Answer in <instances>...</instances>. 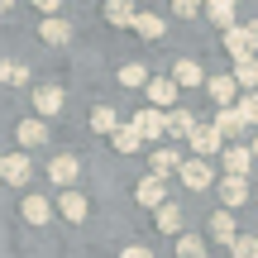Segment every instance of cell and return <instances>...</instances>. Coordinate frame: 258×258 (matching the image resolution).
I'll return each mask as SVG.
<instances>
[{
    "mask_svg": "<svg viewBox=\"0 0 258 258\" xmlns=\"http://www.w3.org/2000/svg\"><path fill=\"white\" fill-rule=\"evenodd\" d=\"M134 15H139V10L129 5V0H110V5H105V19H110L115 29H124V24H134Z\"/></svg>",
    "mask_w": 258,
    "mask_h": 258,
    "instance_id": "cell-23",
    "label": "cell"
},
{
    "mask_svg": "<svg viewBox=\"0 0 258 258\" xmlns=\"http://www.w3.org/2000/svg\"><path fill=\"white\" fill-rule=\"evenodd\" d=\"M57 211H62V215H67L72 225H82V220H86V196H82V191H62Z\"/></svg>",
    "mask_w": 258,
    "mask_h": 258,
    "instance_id": "cell-18",
    "label": "cell"
},
{
    "mask_svg": "<svg viewBox=\"0 0 258 258\" xmlns=\"http://www.w3.org/2000/svg\"><path fill=\"white\" fill-rule=\"evenodd\" d=\"M134 196H139V206H163V196H167V182H158V177H144V182L134 186Z\"/></svg>",
    "mask_w": 258,
    "mask_h": 258,
    "instance_id": "cell-13",
    "label": "cell"
},
{
    "mask_svg": "<svg viewBox=\"0 0 258 258\" xmlns=\"http://www.w3.org/2000/svg\"><path fill=\"white\" fill-rule=\"evenodd\" d=\"M249 158H253V163H258V139H253V148H249Z\"/></svg>",
    "mask_w": 258,
    "mask_h": 258,
    "instance_id": "cell-37",
    "label": "cell"
},
{
    "mask_svg": "<svg viewBox=\"0 0 258 258\" xmlns=\"http://www.w3.org/2000/svg\"><path fill=\"white\" fill-rule=\"evenodd\" d=\"M158 225H163L167 234H177V230H182V211H177V206H167V201H163V206H158Z\"/></svg>",
    "mask_w": 258,
    "mask_h": 258,
    "instance_id": "cell-31",
    "label": "cell"
},
{
    "mask_svg": "<svg viewBox=\"0 0 258 258\" xmlns=\"http://www.w3.org/2000/svg\"><path fill=\"white\" fill-rule=\"evenodd\" d=\"M29 172H34V163H29L24 153H0V177H5L10 186H24Z\"/></svg>",
    "mask_w": 258,
    "mask_h": 258,
    "instance_id": "cell-3",
    "label": "cell"
},
{
    "mask_svg": "<svg viewBox=\"0 0 258 258\" xmlns=\"http://www.w3.org/2000/svg\"><path fill=\"white\" fill-rule=\"evenodd\" d=\"M177 172H182V182L191 186V191H206V186L215 182V172H211V163H206V158H182V167H177Z\"/></svg>",
    "mask_w": 258,
    "mask_h": 258,
    "instance_id": "cell-2",
    "label": "cell"
},
{
    "mask_svg": "<svg viewBox=\"0 0 258 258\" xmlns=\"http://www.w3.org/2000/svg\"><path fill=\"white\" fill-rule=\"evenodd\" d=\"M206 91H211V101L220 105V110H230V101L239 96V86H234V77H206Z\"/></svg>",
    "mask_w": 258,
    "mask_h": 258,
    "instance_id": "cell-9",
    "label": "cell"
},
{
    "mask_svg": "<svg viewBox=\"0 0 258 258\" xmlns=\"http://www.w3.org/2000/svg\"><path fill=\"white\" fill-rule=\"evenodd\" d=\"M230 258H258V239H253V234H234Z\"/></svg>",
    "mask_w": 258,
    "mask_h": 258,
    "instance_id": "cell-30",
    "label": "cell"
},
{
    "mask_svg": "<svg viewBox=\"0 0 258 258\" xmlns=\"http://www.w3.org/2000/svg\"><path fill=\"white\" fill-rule=\"evenodd\" d=\"M186 139H191V153H196V158H211L215 148H220V139H215V129H211V124H196Z\"/></svg>",
    "mask_w": 258,
    "mask_h": 258,
    "instance_id": "cell-12",
    "label": "cell"
},
{
    "mask_svg": "<svg viewBox=\"0 0 258 258\" xmlns=\"http://www.w3.org/2000/svg\"><path fill=\"white\" fill-rule=\"evenodd\" d=\"M225 53H230L234 62H244V57H253V43H249V34H244L239 24H234V29H225Z\"/></svg>",
    "mask_w": 258,
    "mask_h": 258,
    "instance_id": "cell-10",
    "label": "cell"
},
{
    "mask_svg": "<svg viewBox=\"0 0 258 258\" xmlns=\"http://www.w3.org/2000/svg\"><path fill=\"white\" fill-rule=\"evenodd\" d=\"M172 86H177V91H182V86H191V91H196V86H206V72H201V62L182 57V62L172 67Z\"/></svg>",
    "mask_w": 258,
    "mask_h": 258,
    "instance_id": "cell-7",
    "label": "cell"
},
{
    "mask_svg": "<svg viewBox=\"0 0 258 258\" xmlns=\"http://www.w3.org/2000/svg\"><path fill=\"white\" fill-rule=\"evenodd\" d=\"M15 134H19V144H24V148H38V144L48 139V124H43V120L34 115V120H24V124L15 129Z\"/></svg>",
    "mask_w": 258,
    "mask_h": 258,
    "instance_id": "cell-20",
    "label": "cell"
},
{
    "mask_svg": "<svg viewBox=\"0 0 258 258\" xmlns=\"http://www.w3.org/2000/svg\"><path fill=\"white\" fill-rule=\"evenodd\" d=\"M110 139H115V153H139V148H144V139H139V129H134V124H120Z\"/></svg>",
    "mask_w": 258,
    "mask_h": 258,
    "instance_id": "cell-21",
    "label": "cell"
},
{
    "mask_svg": "<svg viewBox=\"0 0 258 258\" xmlns=\"http://www.w3.org/2000/svg\"><path fill=\"white\" fill-rule=\"evenodd\" d=\"M177 258H206V239H196V234H182V239H177Z\"/></svg>",
    "mask_w": 258,
    "mask_h": 258,
    "instance_id": "cell-29",
    "label": "cell"
},
{
    "mask_svg": "<svg viewBox=\"0 0 258 258\" xmlns=\"http://www.w3.org/2000/svg\"><path fill=\"white\" fill-rule=\"evenodd\" d=\"M34 110H38V120L57 115V110H62V91H57V86H38V91H34Z\"/></svg>",
    "mask_w": 258,
    "mask_h": 258,
    "instance_id": "cell-11",
    "label": "cell"
},
{
    "mask_svg": "<svg viewBox=\"0 0 258 258\" xmlns=\"http://www.w3.org/2000/svg\"><path fill=\"white\" fill-rule=\"evenodd\" d=\"M91 129H96V134H115V129H120V120H115L110 105H96V110H91Z\"/></svg>",
    "mask_w": 258,
    "mask_h": 258,
    "instance_id": "cell-25",
    "label": "cell"
},
{
    "mask_svg": "<svg viewBox=\"0 0 258 258\" xmlns=\"http://www.w3.org/2000/svg\"><path fill=\"white\" fill-rule=\"evenodd\" d=\"M249 167H253L249 148H225V177H249Z\"/></svg>",
    "mask_w": 258,
    "mask_h": 258,
    "instance_id": "cell-15",
    "label": "cell"
},
{
    "mask_svg": "<svg viewBox=\"0 0 258 258\" xmlns=\"http://www.w3.org/2000/svg\"><path fill=\"white\" fill-rule=\"evenodd\" d=\"M244 34H249V43H253V57H258V19H253V24H244Z\"/></svg>",
    "mask_w": 258,
    "mask_h": 258,
    "instance_id": "cell-36",
    "label": "cell"
},
{
    "mask_svg": "<svg viewBox=\"0 0 258 258\" xmlns=\"http://www.w3.org/2000/svg\"><path fill=\"white\" fill-rule=\"evenodd\" d=\"M77 172H82V163H77L72 153H57L53 163H48V177H53L57 186H67V191H72V182H77Z\"/></svg>",
    "mask_w": 258,
    "mask_h": 258,
    "instance_id": "cell-6",
    "label": "cell"
},
{
    "mask_svg": "<svg viewBox=\"0 0 258 258\" xmlns=\"http://www.w3.org/2000/svg\"><path fill=\"white\" fill-rule=\"evenodd\" d=\"M0 82H10V86L29 82V67H24V62H0Z\"/></svg>",
    "mask_w": 258,
    "mask_h": 258,
    "instance_id": "cell-32",
    "label": "cell"
},
{
    "mask_svg": "<svg viewBox=\"0 0 258 258\" xmlns=\"http://www.w3.org/2000/svg\"><path fill=\"white\" fill-rule=\"evenodd\" d=\"M191 129H196V115H191V110H177V105H172V110H167V134L186 139V134H191Z\"/></svg>",
    "mask_w": 258,
    "mask_h": 258,
    "instance_id": "cell-22",
    "label": "cell"
},
{
    "mask_svg": "<svg viewBox=\"0 0 258 258\" xmlns=\"http://www.w3.org/2000/svg\"><path fill=\"white\" fill-rule=\"evenodd\" d=\"M144 91H148V101H153V110H163V115L177 105V86H172V77H148Z\"/></svg>",
    "mask_w": 258,
    "mask_h": 258,
    "instance_id": "cell-1",
    "label": "cell"
},
{
    "mask_svg": "<svg viewBox=\"0 0 258 258\" xmlns=\"http://www.w3.org/2000/svg\"><path fill=\"white\" fill-rule=\"evenodd\" d=\"M177 167H182L177 148H158V153H153V177H158V182H167V177H172Z\"/></svg>",
    "mask_w": 258,
    "mask_h": 258,
    "instance_id": "cell-16",
    "label": "cell"
},
{
    "mask_svg": "<svg viewBox=\"0 0 258 258\" xmlns=\"http://www.w3.org/2000/svg\"><path fill=\"white\" fill-rule=\"evenodd\" d=\"M234 86H239V91H258V57L234 62Z\"/></svg>",
    "mask_w": 258,
    "mask_h": 258,
    "instance_id": "cell-19",
    "label": "cell"
},
{
    "mask_svg": "<svg viewBox=\"0 0 258 258\" xmlns=\"http://www.w3.org/2000/svg\"><path fill=\"white\" fill-rule=\"evenodd\" d=\"M120 258H153V253H148V249H144V244H129V249H124Z\"/></svg>",
    "mask_w": 258,
    "mask_h": 258,
    "instance_id": "cell-35",
    "label": "cell"
},
{
    "mask_svg": "<svg viewBox=\"0 0 258 258\" xmlns=\"http://www.w3.org/2000/svg\"><path fill=\"white\" fill-rule=\"evenodd\" d=\"M24 220L29 225H48V220H53V201H43V196H24Z\"/></svg>",
    "mask_w": 258,
    "mask_h": 258,
    "instance_id": "cell-17",
    "label": "cell"
},
{
    "mask_svg": "<svg viewBox=\"0 0 258 258\" xmlns=\"http://www.w3.org/2000/svg\"><path fill=\"white\" fill-rule=\"evenodd\" d=\"M249 201V177H220V206L234 215V206Z\"/></svg>",
    "mask_w": 258,
    "mask_h": 258,
    "instance_id": "cell-4",
    "label": "cell"
},
{
    "mask_svg": "<svg viewBox=\"0 0 258 258\" xmlns=\"http://www.w3.org/2000/svg\"><path fill=\"white\" fill-rule=\"evenodd\" d=\"M38 34H43V43H67V38H72V29H67V19H43V29H38Z\"/></svg>",
    "mask_w": 258,
    "mask_h": 258,
    "instance_id": "cell-24",
    "label": "cell"
},
{
    "mask_svg": "<svg viewBox=\"0 0 258 258\" xmlns=\"http://www.w3.org/2000/svg\"><path fill=\"white\" fill-rule=\"evenodd\" d=\"M134 29H139L144 38H163V34H167V24H163L158 15H134Z\"/></svg>",
    "mask_w": 258,
    "mask_h": 258,
    "instance_id": "cell-27",
    "label": "cell"
},
{
    "mask_svg": "<svg viewBox=\"0 0 258 258\" xmlns=\"http://www.w3.org/2000/svg\"><path fill=\"white\" fill-rule=\"evenodd\" d=\"M129 124L139 129V139H163V134H167V115H163V110H139Z\"/></svg>",
    "mask_w": 258,
    "mask_h": 258,
    "instance_id": "cell-5",
    "label": "cell"
},
{
    "mask_svg": "<svg viewBox=\"0 0 258 258\" xmlns=\"http://www.w3.org/2000/svg\"><path fill=\"white\" fill-rule=\"evenodd\" d=\"M120 82H124V86H144V82H148V72H144L139 62H124V67H120Z\"/></svg>",
    "mask_w": 258,
    "mask_h": 258,
    "instance_id": "cell-33",
    "label": "cell"
},
{
    "mask_svg": "<svg viewBox=\"0 0 258 258\" xmlns=\"http://www.w3.org/2000/svg\"><path fill=\"white\" fill-rule=\"evenodd\" d=\"M253 196H258V191H253Z\"/></svg>",
    "mask_w": 258,
    "mask_h": 258,
    "instance_id": "cell-38",
    "label": "cell"
},
{
    "mask_svg": "<svg viewBox=\"0 0 258 258\" xmlns=\"http://www.w3.org/2000/svg\"><path fill=\"white\" fill-rule=\"evenodd\" d=\"M172 15H182V19H191V15H201V5H191V0H177V5H172Z\"/></svg>",
    "mask_w": 258,
    "mask_h": 258,
    "instance_id": "cell-34",
    "label": "cell"
},
{
    "mask_svg": "<svg viewBox=\"0 0 258 258\" xmlns=\"http://www.w3.org/2000/svg\"><path fill=\"white\" fill-rule=\"evenodd\" d=\"M234 110H239V120H244V129H249V124H258V91H244V96H239V105H234Z\"/></svg>",
    "mask_w": 258,
    "mask_h": 258,
    "instance_id": "cell-28",
    "label": "cell"
},
{
    "mask_svg": "<svg viewBox=\"0 0 258 258\" xmlns=\"http://www.w3.org/2000/svg\"><path fill=\"white\" fill-rule=\"evenodd\" d=\"M215 139H220V144H230V139H239L244 134V120H239V110H234V105H230V110H220V115H215Z\"/></svg>",
    "mask_w": 258,
    "mask_h": 258,
    "instance_id": "cell-8",
    "label": "cell"
},
{
    "mask_svg": "<svg viewBox=\"0 0 258 258\" xmlns=\"http://www.w3.org/2000/svg\"><path fill=\"white\" fill-rule=\"evenodd\" d=\"M206 15H211L220 29H234V5H230V0H211V5H206Z\"/></svg>",
    "mask_w": 258,
    "mask_h": 258,
    "instance_id": "cell-26",
    "label": "cell"
},
{
    "mask_svg": "<svg viewBox=\"0 0 258 258\" xmlns=\"http://www.w3.org/2000/svg\"><path fill=\"white\" fill-rule=\"evenodd\" d=\"M234 234H239V230H234V215L230 211H215L211 215V239L215 244H234Z\"/></svg>",
    "mask_w": 258,
    "mask_h": 258,
    "instance_id": "cell-14",
    "label": "cell"
}]
</instances>
